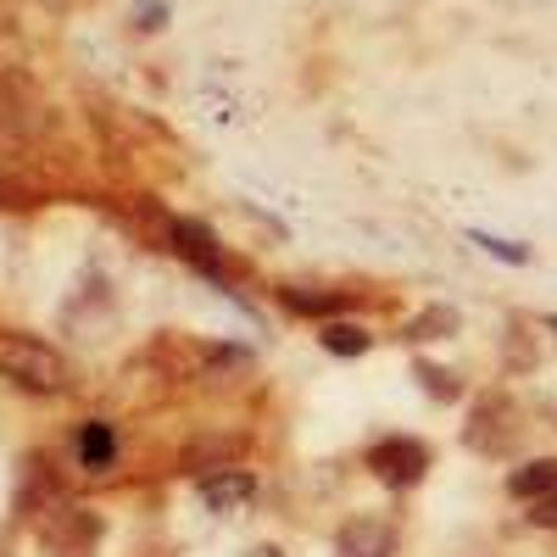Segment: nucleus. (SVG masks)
Wrapping results in <instances>:
<instances>
[{"mask_svg": "<svg viewBox=\"0 0 557 557\" xmlns=\"http://www.w3.org/2000/svg\"><path fill=\"white\" fill-rule=\"evenodd\" d=\"M0 374L34 396H62L73 385V368L57 346H45L34 335H0Z\"/></svg>", "mask_w": 557, "mask_h": 557, "instance_id": "nucleus-1", "label": "nucleus"}, {"mask_svg": "<svg viewBox=\"0 0 557 557\" xmlns=\"http://www.w3.org/2000/svg\"><path fill=\"white\" fill-rule=\"evenodd\" d=\"M519 435H524V424H519V407L507 401V396H485V401H474V418H469V430H462V441H469L474 451H485V457L513 451Z\"/></svg>", "mask_w": 557, "mask_h": 557, "instance_id": "nucleus-2", "label": "nucleus"}, {"mask_svg": "<svg viewBox=\"0 0 557 557\" xmlns=\"http://www.w3.org/2000/svg\"><path fill=\"white\" fill-rule=\"evenodd\" d=\"M368 469H374L391 491H407L430 474V446L412 441V435H385L368 446Z\"/></svg>", "mask_w": 557, "mask_h": 557, "instance_id": "nucleus-3", "label": "nucleus"}, {"mask_svg": "<svg viewBox=\"0 0 557 557\" xmlns=\"http://www.w3.org/2000/svg\"><path fill=\"white\" fill-rule=\"evenodd\" d=\"M39 546L51 552V557H96L101 519L89 513V507H57V513L39 524Z\"/></svg>", "mask_w": 557, "mask_h": 557, "instance_id": "nucleus-4", "label": "nucleus"}, {"mask_svg": "<svg viewBox=\"0 0 557 557\" xmlns=\"http://www.w3.org/2000/svg\"><path fill=\"white\" fill-rule=\"evenodd\" d=\"M335 557H396V530L380 513H357L335 535Z\"/></svg>", "mask_w": 557, "mask_h": 557, "instance_id": "nucleus-5", "label": "nucleus"}, {"mask_svg": "<svg viewBox=\"0 0 557 557\" xmlns=\"http://www.w3.org/2000/svg\"><path fill=\"white\" fill-rule=\"evenodd\" d=\"M168 240H173V251L190 262V268H201L207 278H223V246H218V235H212L207 223H173Z\"/></svg>", "mask_w": 557, "mask_h": 557, "instance_id": "nucleus-6", "label": "nucleus"}, {"mask_svg": "<svg viewBox=\"0 0 557 557\" xmlns=\"http://www.w3.org/2000/svg\"><path fill=\"white\" fill-rule=\"evenodd\" d=\"M257 496V480L246 469H218L201 480V502L212 507V513H235V507H246Z\"/></svg>", "mask_w": 557, "mask_h": 557, "instance_id": "nucleus-7", "label": "nucleus"}, {"mask_svg": "<svg viewBox=\"0 0 557 557\" xmlns=\"http://www.w3.org/2000/svg\"><path fill=\"white\" fill-rule=\"evenodd\" d=\"M78 462H84L89 474H107V469H112V462H117V435H112V424H101V418H96V424L78 430Z\"/></svg>", "mask_w": 557, "mask_h": 557, "instance_id": "nucleus-8", "label": "nucleus"}, {"mask_svg": "<svg viewBox=\"0 0 557 557\" xmlns=\"http://www.w3.org/2000/svg\"><path fill=\"white\" fill-rule=\"evenodd\" d=\"M507 491H513L519 502H535V496H552L557 491V457H535L524 462V469L507 480Z\"/></svg>", "mask_w": 557, "mask_h": 557, "instance_id": "nucleus-9", "label": "nucleus"}, {"mask_svg": "<svg viewBox=\"0 0 557 557\" xmlns=\"http://www.w3.org/2000/svg\"><path fill=\"white\" fill-rule=\"evenodd\" d=\"M318 341H323V351H335V357H362L368 346H374V335H368L362 323H346V318H330L318 330Z\"/></svg>", "mask_w": 557, "mask_h": 557, "instance_id": "nucleus-10", "label": "nucleus"}, {"mask_svg": "<svg viewBox=\"0 0 557 557\" xmlns=\"http://www.w3.org/2000/svg\"><path fill=\"white\" fill-rule=\"evenodd\" d=\"M278 296H285L290 312H301V318H323V323H330V318L346 307V296H335V290H307V285H285Z\"/></svg>", "mask_w": 557, "mask_h": 557, "instance_id": "nucleus-11", "label": "nucleus"}, {"mask_svg": "<svg viewBox=\"0 0 557 557\" xmlns=\"http://www.w3.org/2000/svg\"><path fill=\"white\" fill-rule=\"evenodd\" d=\"M457 323L462 318L451 307H424V312L407 323V341H418V346H424V341H446V335H457Z\"/></svg>", "mask_w": 557, "mask_h": 557, "instance_id": "nucleus-12", "label": "nucleus"}, {"mask_svg": "<svg viewBox=\"0 0 557 557\" xmlns=\"http://www.w3.org/2000/svg\"><path fill=\"white\" fill-rule=\"evenodd\" d=\"M418 380H424V391H430L435 401H457V396H462V380L446 374V368H435V362H418Z\"/></svg>", "mask_w": 557, "mask_h": 557, "instance_id": "nucleus-13", "label": "nucleus"}, {"mask_svg": "<svg viewBox=\"0 0 557 557\" xmlns=\"http://www.w3.org/2000/svg\"><path fill=\"white\" fill-rule=\"evenodd\" d=\"M162 23H168V0H134V28L157 34Z\"/></svg>", "mask_w": 557, "mask_h": 557, "instance_id": "nucleus-14", "label": "nucleus"}, {"mask_svg": "<svg viewBox=\"0 0 557 557\" xmlns=\"http://www.w3.org/2000/svg\"><path fill=\"white\" fill-rule=\"evenodd\" d=\"M530 524H541V530H557V491L530 502Z\"/></svg>", "mask_w": 557, "mask_h": 557, "instance_id": "nucleus-15", "label": "nucleus"}, {"mask_svg": "<svg viewBox=\"0 0 557 557\" xmlns=\"http://www.w3.org/2000/svg\"><path fill=\"white\" fill-rule=\"evenodd\" d=\"M474 240H480L491 257H507V262H530V251H524V246H513V240H491V235H474Z\"/></svg>", "mask_w": 557, "mask_h": 557, "instance_id": "nucleus-16", "label": "nucleus"}, {"mask_svg": "<svg viewBox=\"0 0 557 557\" xmlns=\"http://www.w3.org/2000/svg\"><path fill=\"white\" fill-rule=\"evenodd\" d=\"M251 557H285V552H278V546H257Z\"/></svg>", "mask_w": 557, "mask_h": 557, "instance_id": "nucleus-17", "label": "nucleus"}, {"mask_svg": "<svg viewBox=\"0 0 557 557\" xmlns=\"http://www.w3.org/2000/svg\"><path fill=\"white\" fill-rule=\"evenodd\" d=\"M45 7H57V12H67V7H78V0H45Z\"/></svg>", "mask_w": 557, "mask_h": 557, "instance_id": "nucleus-18", "label": "nucleus"}, {"mask_svg": "<svg viewBox=\"0 0 557 557\" xmlns=\"http://www.w3.org/2000/svg\"><path fill=\"white\" fill-rule=\"evenodd\" d=\"M546 330H552V335H557V318H546Z\"/></svg>", "mask_w": 557, "mask_h": 557, "instance_id": "nucleus-19", "label": "nucleus"}, {"mask_svg": "<svg viewBox=\"0 0 557 557\" xmlns=\"http://www.w3.org/2000/svg\"><path fill=\"white\" fill-rule=\"evenodd\" d=\"M0 557H7V546H0Z\"/></svg>", "mask_w": 557, "mask_h": 557, "instance_id": "nucleus-20", "label": "nucleus"}]
</instances>
